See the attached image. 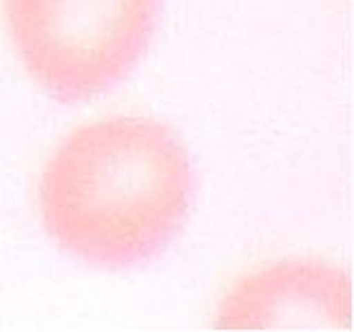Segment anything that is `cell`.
<instances>
[{"mask_svg": "<svg viewBox=\"0 0 354 332\" xmlns=\"http://www.w3.org/2000/svg\"><path fill=\"white\" fill-rule=\"evenodd\" d=\"M193 197V162L177 133L151 118L118 116L80 127L51 155L40 215L64 252L124 270L180 235Z\"/></svg>", "mask_w": 354, "mask_h": 332, "instance_id": "1", "label": "cell"}, {"mask_svg": "<svg viewBox=\"0 0 354 332\" xmlns=\"http://www.w3.org/2000/svg\"><path fill=\"white\" fill-rule=\"evenodd\" d=\"M5 16L33 80L60 102H84L136 69L160 0H5Z\"/></svg>", "mask_w": 354, "mask_h": 332, "instance_id": "2", "label": "cell"}]
</instances>
